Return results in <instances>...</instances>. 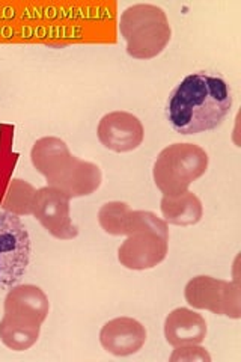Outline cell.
<instances>
[{
  "label": "cell",
  "instance_id": "5",
  "mask_svg": "<svg viewBox=\"0 0 241 362\" xmlns=\"http://www.w3.org/2000/svg\"><path fill=\"white\" fill-rule=\"evenodd\" d=\"M119 32L127 42V53L143 61L162 53L172 35L165 11L149 4H137L125 9L119 18Z\"/></svg>",
  "mask_w": 241,
  "mask_h": 362
},
{
  "label": "cell",
  "instance_id": "9",
  "mask_svg": "<svg viewBox=\"0 0 241 362\" xmlns=\"http://www.w3.org/2000/svg\"><path fill=\"white\" fill-rule=\"evenodd\" d=\"M70 199L64 192L50 186L38 189L33 199L32 214L57 240H73L78 235L70 214Z\"/></svg>",
  "mask_w": 241,
  "mask_h": 362
},
{
  "label": "cell",
  "instance_id": "7",
  "mask_svg": "<svg viewBox=\"0 0 241 362\" xmlns=\"http://www.w3.org/2000/svg\"><path fill=\"white\" fill-rule=\"evenodd\" d=\"M30 237L16 214L0 211V290L17 286L30 263Z\"/></svg>",
  "mask_w": 241,
  "mask_h": 362
},
{
  "label": "cell",
  "instance_id": "2",
  "mask_svg": "<svg viewBox=\"0 0 241 362\" xmlns=\"http://www.w3.org/2000/svg\"><path fill=\"white\" fill-rule=\"evenodd\" d=\"M30 160L50 187L70 198L88 197L101 186L100 168L73 156L68 145L54 136H45L33 144Z\"/></svg>",
  "mask_w": 241,
  "mask_h": 362
},
{
  "label": "cell",
  "instance_id": "4",
  "mask_svg": "<svg viewBox=\"0 0 241 362\" xmlns=\"http://www.w3.org/2000/svg\"><path fill=\"white\" fill-rule=\"evenodd\" d=\"M167 223L154 213L133 210L127 239L118 249L121 266L130 270L154 269L167 257Z\"/></svg>",
  "mask_w": 241,
  "mask_h": 362
},
{
  "label": "cell",
  "instance_id": "14",
  "mask_svg": "<svg viewBox=\"0 0 241 362\" xmlns=\"http://www.w3.org/2000/svg\"><path fill=\"white\" fill-rule=\"evenodd\" d=\"M37 190L25 180L14 178L9 181L5 190V195L0 207L16 216H29L33 210V199H35Z\"/></svg>",
  "mask_w": 241,
  "mask_h": 362
},
{
  "label": "cell",
  "instance_id": "1",
  "mask_svg": "<svg viewBox=\"0 0 241 362\" xmlns=\"http://www.w3.org/2000/svg\"><path fill=\"white\" fill-rule=\"evenodd\" d=\"M233 107L228 83L219 76L194 73L181 81L172 90L166 115L180 134H198L221 126Z\"/></svg>",
  "mask_w": 241,
  "mask_h": 362
},
{
  "label": "cell",
  "instance_id": "8",
  "mask_svg": "<svg viewBox=\"0 0 241 362\" xmlns=\"http://www.w3.org/2000/svg\"><path fill=\"white\" fill-rule=\"evenodd\" d=\"M184 298L190 307L208 310L214 314L240 319L241 293L238 282H228L213 276H196L187 282Z\"/></svg>",
  "mask_w": 241,
  "mask_h": 362
},
{
  "label": "cell",
  "instance_id": "12",
  "mask_svg": "<svg viewBox=\"0 0 241 362\" xmlns=\"http://www.w3.org/2000/svg\"><path fill=\"white\" fill-rule=\"evenodd\" d=\"M166 341L174 347L198 346L206 337L204 317L189 308H177L165 320Z\"/></svg>",
  "mask_w": 241,
  "mask_h": 362
},
{
  "label": "cell",
  "instance_id": "16",
  "mask_svg": "<svg viewBox=\"0 0 241 362\" xmlns=\"http://www.w3.org/2000/svg\"><path fill=\"white\" fill-rule=\"evenodd\" d=\"M170 361H206L210 362L211 356L205 349L198 346H182L177 347L170 356Z\"/></svg>",
  "mask_w": 241,
  "mask_h": 362
},
{
  "label": "cell",
  "instance_id": "11",
  "mask_svg": "<svg viewBox=\"0 0 241 362\" xmlns=\"http://www.w3.org/2000/svg\"><path fill=\"white\" fill-rule=\"evenodd\" d=\"M146 341L145 326L131 317H118L100 331L102 349L114 356H130L139 352Z\"/></svg>",
  "mask_w": 241,
  "mask_h": 362
},
{
  "label": "cell",
  "instance_id": "3",
  "mask_svg": "<svg viewBox=\"0 0 241 362\" xmlns=\"http://www.w3.org/2000/svg\"><path fill=\"white\" fill-rule=\"evenodd\" d=\"M49 310V298L40 287L32 284L14 286L5 298L0 341L14 352L30 349L38 341Z\"/></svg>",
  "mask_w": 241,
  "mask_h": 362
},
{
  "label": "cell",
  "instance_id": "15",
  "mask_svg": "<svg viewBox=\"0 0 241 362\" xmlns=\"http://www.w3.org/2000/svg\"><path fill=\"white\" fill-rule=\"evenodd\" d=\"M131 211L129 204L125 202H107L98 211V223L110 235H127Z\"/></svg>",
  "mask_w": 241,
  "mask_h": 362
},
{
  "label": "cell",
  "instance_id": "6",
  "mask_svg": "<svg viewBox=\"0 0 241 362\" xmlns=\"http://www.w3.org/2000/svg\"><path fill=\"white\" fill-rule=\"evenodd\" d=\"M208 154L199 145L172 144L158 154L153 177L163 195L184 194L208 169Z\"/></svg>",
  "mask_w": 241,
  "mask_h": 362
},
{
  "label": "cell",
  "instance_id": "13",
  "mask_svg": "<svg viewBox=\"0 0 241 362\" xmlns=\"http://www.w3.org/2000/svg\"><path fill=\"white\" fill-rule=\"evenodd\" d=\"M160 209H162V214L165 218L163 221L170 225H194L204 216L201 199L189 190L180 195H163L162 202H160Z\"/></svg>",
  "mask_w": 241,
  "mask_h": 362
},
{
  "label": "cell",
  "instance_id": "10",
  "mask_svg": "<svg viewBox=\"0 0 241 362\" xmlns=\"http://www.w3.org/2000/svg\"><path fill=\"white\" fill-rule=\"evenodd\" d=\"M98 141L114 153H129L139 148L145 130L142 121L130 112L114 110L100 119L97 129Z\"/></svg>",
  "mask_w": 241,
  "mask_h": 362
}]
</instances>
